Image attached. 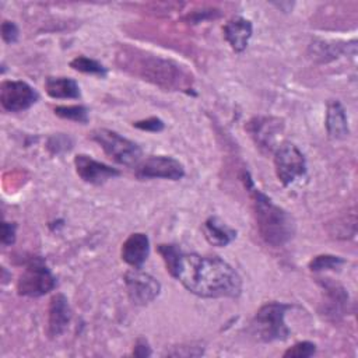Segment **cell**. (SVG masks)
<instances>
[{"label": "cell", "mask_w": 358, "mask_h": 358, "mask_svg": "<svg viewBox=\"0 0 358 358\" xmlns=\"http://www.w3.org/2000/svg\"><path fill=\"white\" fill-rule=\"evenodd\" d=\"M133 126H134L136 129H140V130H144V131L159 133V131L164 130L165 123H164L162 119H159V117H157V116H151V117H147V119L134 122Z\"/></svg>", "instance_id": "26"}, {"label": "cell", "mask_w": 358, "mask_h": 358, "mask_svg": "<svg viewBox=\"0 0 358 358\" xmlns=\"http://www.w3.org/2000/svg\"><path fill=\"white\" fill-rule=\"evenodd\" d=\"M203 352H204L203 347L179 345V347H173L171 351H166L165 355H169V357H200V355H203Z\"/></svg>", "instance_id": "28"}, {"label": "cell", "mask_w": 358, "mask_h": 358, "mask_svg": "<svg viewBox=\"0 0 358 358\" xmlns=\"http://www.w3.org/2000/svg\"><path fill=\"white\" fill-rule=\"evenodd\" d=\"M157 250H158V253L161 255V257L165 263L166 271L171 274L176 262H178V257L182 253L180 248L178 245H173V243H161V245H158Z\"/></svg>", "instance_id": "24"}, {"label": "cell", "mask_w": 358, "mask_h": 358, "mask_svg": "<svg viewBox=\"0 0 358 358\" xmlns=\"http://www.w3.org/2000/svg\"><path fill=\"white\" fill-rule=\"evenodd\" d=\"M46 148L53 154L59 155L73 148V138L64 133H55L48 138Z\"/></svg>", "instance_id": "23"}, {"label": "cell", "mask_w": 358, "mask_h": 358, "mask_svg": "<svg viewBox=\"0 0 358 358\" xmlns=\"http://www.w3.org/2000/svg\"><path fill=\"white\" fill-rule=\"evenodd\" d=\"M70 67L76 71L85 73V74H94V76H98V77H106V74H108V70L102 63H99L94 59H90L87 56L74 57L70 62Z\"/></svg>", "instance_id": "20"}, {"label": "cell", "mask_w": 358, "mask_h": 358, "mask_svg": "<svg viewBox=\"0 0 358 358\" xmlns=\"http://www.w3.org/2000/svg\"><path fill=\"white\" fill-rule=\"evenodd\" d=\"M74 166L77 175L90 185H103L109 179H113L120 175V171L112 168L103 162L94 159L87 154H77L74 157Z\"/></svg>", "instance_id": "12"}, {"label": "cell", "mask_w": 358, "mask_h": 358, "mask_svg": "<svg viewBox=\"0 0 358 358\" xmlns=\"http://www.w3.org/2000/svg\"><path fill=\"white\" fill-rule=\"evenodd\" d=\"M123 281L127 295L134 305H148L161 292L159 281L151 274L143 271L141 268H133L126 271Z\"/></svg>", "instance_id": "8"}, {"label": "cell", "mask_w": 358, "mask_h": 358, "mask_svg": "<svg viewBox=\"0 0 358 358\" xmlns=\"http://www.w3.org/2000/svg\"><path fill=\"white\" fill-rule=\"evenodd\" d=\"M18 36H20V29L15 25V22L4 20L1 22V38H3V41L6 43L11 45V43H15L18 41Z\"/></svg>", "instance_id": "27"}, {"label": "cell", "mask_w": 358, "mask_h": 358, "mask_svg": "<svg viewBox=\"0 0 358 358\" xmlns=\"http://www.w3.org/2000/svg\"><path fill=\"white\" fill-rule=\"evenodd\" d=\"M71 320V308L64 294H55L49 302V319H48V334L55 338L64 333Z\"/></svg>", "instance_id": "13"}, {"label": "cell", "mask_w": 358, "mask_h": 358, "mask_svg": "<svg viewBox=\"0 0 358 358\" xmlns=\"http://www.w3.org/2000/svg\"><path fill=\"white\" fill-rule=\"evenodd\" d=\"M284 123L274 116H255L246 124L256 145L264 151H273L278 134L282 131Z\"/></svg>", "instance_id": "11"}, {"label": "cell", "mask_w": 358, "mask_h": 358, "mask_svg": "<svg viewBox=\"0 0 358 358\" xmlns=\"http://www.w3.org/2000/svg\"><path fill=\"white\" fill-rule=\"evenodd\" d=\"M39 94L28 83L6 80L0 84V103L7 112H22L35 105Z\"/></svg>", "instance_id": "10"}, {"label": "cell", "mask_w": 358, "mask_h": 358, "mask_svg": "<svg viewBox=\"0 0 358 358\" xmlns=\"http://www.w3.org/2000/svg\"><path fill=\"white\" fill-rule=\"evenodd\" d=\"M316 352V344L312 341H298L287 348L282 354L284 358H308Z\"/></svg>", "instance_id": "25"}, {"label": "cell", "mask_w": 358, "mask_h": 358, "mask_svg": "<svg viewBox=\"0 0 358 358\" xmlns=\"http://www.w3.org/2000/svg\"><path fill=\"white\" fill-rule=\"evenodd\" d=\"M15 231H17V224L15 222L3 221V224H1V243L4 246H10L15 242Z\"/></svg>", "instance_id": "29"}, {"label": "cell", "mask_w": 358, "mask_h": 358, "mask_svg": "<svg viewBox=\"0 0 358 358\" xmlns=\"http://www.w3.org/2000/svg\"><path fill=\"white\" fill-rule=\"evenodd\" d=\"M242 180L250 193L256 225L262 239L274 248L288 243L295 235L294 217L287 210L277 206L263 192L256 189L248 171H243Z\"/></svg>", "instance_id": "3"}, {"label": "cell", "mask_w": 358, "mask_h": 358, "mask_svg": "<svg viewBox=\"0 0 358 358\" xmlns=\"http://www.w3.org/2000/svg\"><path fill=\"white\" fill-rule=\"evenodd\" d=\"M122 259L133 268H141L150 255V239L145 234L134 232L123 242L120 249Z\"/></svg>", "instance_id": "15"}, {"label": "cell", "mask_w": 358, "mask_h": 358, "mask_svg": "<svg viewBox=\"0 0 358 358\" xmlns=\"http://www.w3.org/2000/svg\"><path fill=\"white\" fill-rule=\"evenodd\" d=\"M326 130L330 138L341 140L345 138L350 133L348 129V119L344 106L340 101L331 99L326 108V119H324Z\"/></svg>", "instance_id": "16"}, {"label": "cell", "mask_w": 358, "mask_h": 358, "mask_svg": "<svg viewBox=\"0 0 358 358\" xmlns=\"http://www.w3.org/2000/svg\"><path fill=\"white\" fill-rule=\"evenodd\" d=\"M56 287V277L52 274L50 268L45 264V260L39 256L29 259L25 270L17 281V292L22 296L38 298Z\"/></svg>", "instance_id": "6"}, {"label": "cell", "mask_w": 358, "mask_h": 358, "mask_svg": "<svg viewBox=\"0 0 358 358\" xmlns=\"http://www.w3.org/2000/svg\"><path fill=\"white\" fill-rule=\"evenodd\" d=\"M103 152L115 162L124 166H137L141 161V148L137 143L110 129H95L90 134Z\"/></svg>", "instance_id": "5"}, {"label": "cell", "mask_w": 358, "mask_h": 358, "mask_svg": "<svg viewBox=\"0 0 358 358\" xmlns=\"http://www.w3.org/2000/svg\"><path fill=\"white\" fill-rule=\"evenodd\" d=\"M222 32L231 49L236 53H242L249 45L253 34V25L250 20L236 15L222 27Z\"/></svg>", "instance_id": "14"}, {"label": "cell", "mask_w": 358, "mask_h": 358, "mask_svg": "<svg viewBox=\"0 0 358 358\" xmlns=\"http://www.w3.org/2000/svg\"><path fill=\"white\" fill-rule=\"evenodd\" d=\"M324 292L327 294V309L330 310V313L336 315V313H341L348 302V294L347 291L336 284V282H331V281H320Z\"/></svg>", "instance_id": "19"}, {"label": "cell", "mask_w": 358, "mask_h": 358, "mask_svg": "<svg viewBox=\"0 0 358 358\" xmlns=\"http://www.w3.org/2000/svg\"><path fill=\"white\" fill-rule=\"evenodd\" d=\"M344 263L345 260L336 255H317L309 262L308 267L310 271H324V270H336Z\"/></svg>", "instance_id": "22"}, {"label": "cell", "mask_w": 358, "mask_h": 358, "mask_svg": "<svg viewBox=\"0 0 358 358\" xmlns=\"http://www.w3.org/2000/svg\"><path fill=\"white\" fill-rule=\"evenodd\" d=\"M45 91L55 99H78L81 96L78 83L70 77H48Z\"/></svg>", "instance_id": "18"}, {"label": "cell", "mask_w": 358, "mask_h": 358, "mask_svg": "<svg viewBox=\"0 0 358 358\" xmlns=\"http://www.w3.org/2000/svg\"><path fill=\"white\" fill-rule=\"evenodd\" d=\"M136 176L144 179H169L179 180L185 176V166L176 158L169 155H151L138 162Z\"/></svg>", "instance_id": "9"}, {"label": "cell", "mask_w": 358, "mask_h": 358, "mask_svg": "<svg viewBox=\"0 0 358 358\" xmlns=\"http://www.w3.org/2000/svg\"><path fill=\"white\" fill-rule=\"evenodd\" d=\"M53 112L56 116L62 119L73 120L81 124L88 123V119H90L88 109L84 105H60V106H55Z\"/></svg>", "instance_id": "21"}, {"label": "cell", "mask_w": 358, "mask_h": 358, "mask_svg": "<svg viewBox=\"0 0 358 358\" xmlns=\"http://www.w3.org/2000/svg\"><path fill=\"white\" fill-rule=\"evenodd\" d=\"M171 275L200 298H238L242 292L241 275L220 256L182 252Z\"/></svg>", "instance_id": "1"}, {"label": "cell", "mask_w": 358, "mask_h": 358, "mask_svg": "<svg viewBox=\"0 0 358 358\" xmlns=\"http://www.w3.org/2000/svg\"><path fill=\"white\" fill-rule=\"evenodd\" d=\"M203 234L213 246L224 248L236 238V231L217 215L208 217L203 224Z\"/></svg>", "instance_id": "17"}, {"label": "cell", "mask_w": 358, "mask_h": 358, "mask_svg": "<svg viewBox=\"0 0 358 358\" xmlns=\"http://www.w3.org/2000/svg\"><path fill=\"white\" fill-rule=\"evenodd\" d=\"M151 354H152V351H151V347H150L148 341L143 337H138L134 343L133 355L138 357V358H145V357H150Z\"/></svg>", "instance_id": "30"}, {"label": "cell", "mask_w": 358, "mask_h": 358, "mask_svg": "<svg viewBox=\"0 0 358 358\" xmlns=\"http://www.w3.org/2000/svg\"><path fill=\"white\" fill-rule=\"evenodd\" d=\"M117 62L126 71L164 90H189L192 84V77L182 66L143 50L124 48L117 53Z\"/></svg>", "instance_id": "2"}, {"label": "cell", "mask_w": 358, "mask_h": 358, "mask_svg": "<svg viewBox=\"0 0 358 358\" xmlns=\"http://www.w3.org/2000/svg\"><path fill=\"white\" fill-rule=\"evenodd\" d=\"M291 308L289 303L275 301L262 305L250 320V336L262 343L287 340L291 330L285 323V315Z\"/></svg>", "instance_id": "4"}, {"label": "cell", "mask_w": 358, "mask_h": 358, "mask_svg": "<svg viewBox=\"0 0 358 358\" xmlns=\"http://www.w3.org/2000/svg\"><path fill=\"white\" fill-rule=\"evenodd\" d=\"M274 169L282 186H289L306 175V159L292 143H282L274 150Z\"/></svg>", "instance_id": "7"}]
</instances>
